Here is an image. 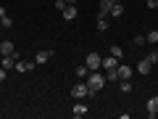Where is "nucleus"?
<instances>
[{
  "label": "nucleus",
  "mask_w": 158,
  "mask_h": 119,
  "mask_svg": "<svg viewBox=\"0 0 158 119\" xmlns=\"http://www.w3.org/2000/svg\"><path fill=\"white\" fill-rule=\"evenodd\" d=\"M85 82H87V87H90V98H92V95H98V93L106 87L108 79H106V74H100V69H98V72H90V74H87Z\"/></svg>",
  "instance_id": "1"
},
{
  "label": "nucleus",
  "mask_w": 158,
  "mask_h": 119,
  "mask_svg": "<svg viewBox=\"0 0 158 119\" xmlns=\"http://www.w3.org/2000/svg\"><path fill=\"white\" fill-rule=\"evenodd\" d=\"M71 98H74V101H85V98H90V87H87L85 79H79L77 85L71 87Z\"/></svg>",
  "instance_id": "2"
},
{
  "label": "nucleus",
  "mask_w": 158,
  "mask_h": 119,
  "mask_svg": "<svg viewBox=\"0 0 158 119\" xmlns=\"http://www.w3.org/2000/svg\"><path fill=\"white\" fill-rule=\"evenodd\" d=\"M85 64H87V69H90V72H98V69H100V64H103V58H100V53H87Z\"/></svg>",
  "instance_id": "3"
},
{
  "label": "nucleus",
  "mask_w": 158,
  "mask_h": 119,
  "mask_svg": "<svg viewBox=\"0 0 158 119\" xmlns=\"http://www.w3.org/2000/svg\"><path fill=\"white\" fill-rule=\"evenodd\" d=\"M135 72H137V74H142V77H148V74L153 72V64L148 61V58H140V64L135 66Z\"/></svg>",
  "instance_id": "4"
},
{
  "label": "nucleus",
  "mask_w": 158,
  "mask_h": 119,
  "mask_svg": "<svg viewBox=\"0 0 158 119\" xmlns=\"http://www.w3.org/2000/svg\"><path fill=\"white\" fill-rule=\"evenodd\" d=\"M145 111H148V117H158V95H150V98H148Z\"/></svg>",
  "instance_id": "5"
},
{
  "label": "nucleus",
  "mask_w": 158,
  "mask_h": 119,
  "mask_svg": "<svg viewBox=\"0 0 158 119\" xmlns=\"http://www.w3.org/2000/svg\"><path fill=\"white\" fill-rule=\"evenodd\" d=\"M87 111H90V108H87L82 101H77V103H74V108H71V117L74 119H82V117H87Z\"/></svg>",
  "instance_id": "6"
},
{
  "label": "nucleus",
  "mask_w": 158,
  "mask_h": 119,
  "mask_svg": "<svg viewBox=\"0 0 158 119\" xmlns=\"http://www.w3.org/2000/svg\"><path fill=\"white\" fill-rule=\"evenodd\" d=\"M53 58V51L50 48H42V51H37V56H34V64H48Z\"/></svg>",
  "instance_id": "7"
},
{
  "label": "nucleus",
  "mask_w": 158,
  "mask_h": 119,
  "mask_svg": "<svg viewBox=\"0 0 158 119\" xmlns=\"http://www.w3.org/2000/svg\"><path fill=\"white\" fill-rule=\"evenodd\" d=\"M34 66H37L34 61H21V58H19V61H16V66H13V69H16L19 74H27V72H32Z\"/></svg>",
  "instance_id": "8"
},
{
  "label": "nucleus",
  "mask_w": 158,
  "mask_h": 119,
  "mask_svg": "<svg viewBox=\"0 0 158 119\" xmlns=\"http://www.w3.org/2000/svg\"><path fill=\"white\" fill-rule=\"evenodd\" d=\"M61 16L66 19V21H74V19L79 16V8H77V6H69V3H66V8L61 11Z\"/></svg>",
  "instance_id": "9"
},
{
  "label": "nucleus",
  "mask_w": 158,
  "mask_h": 119,
  "mask_svg": "<svg viewBox=\"0 0 158 119\" xmlns=\"http://www.w3.org/2000/svg\"><path fill=\"white\" fill-rule=\"evenodd\" d=\"M11 53H16V45L11 40H0V56H11Z\"/></svg>",
  "instance_id": "10"
},
{
  "label": "nucleus",
  "mask_w": 158,
  "mask_h": 119,
  "mask_svg": "<svg viewBox=\"0 0 158 119\" xmlns=\"http://www.w3.org/2000/svg\"><path fill=\"white\" fill-rule=\"evenodd\" d=\"M135 66H127V64H118V79H132Z\"/></svg>",
  "instance_id": "11"
},
{
  "label": "nucleus",
  "mask_w": 158,
  "mask_h": 119,
  "mask_svg": "<svg viewBox=\"0 0 158 119\" xmlns=\"http://www.w3.org/2000/svg\"><path fill=\"white\" fill-rule=\"evenodd\" d=\"M16 61H19V56H16V53H11V56H3L0 66H3V69H13V66H16Z\"/></svg>",
  "instance_id": "12"
},
{
  "label": "nucleus",
  "mask_w": 158,
  "mask_h": 119,
  "mask_svg": "<svg viewBox=\"0 0 158 119\" xmlns=\"http://www.w3.org/2000/svg\"><path fill=\"white\" fill-rule=\"evenodd\" d=\"M118 64H121V61H118L116 56H108V58H103L100 66H103V69H118Z\"/></svg>",
  "instance_id": "13"
},
{
  "label": "nucleus",
  "mask_w": 158,
  "mask_h": 119,
  "mask_svg": "<svg viewBox=\"0 0 158 119\" xmlns=\"http://www.w3.org/2000/svg\"><path fill=\"white\" fill-rule=\"evenodd\" d=\"M108 16H113V19L124 16V6H121V3H116V6H111V11H108Z\"/></svg>",
  "instance_id": "14"
},
{
  "label": "nucleus",
  "mask_w": 158,
  "mask_h": 119,
  "mask_svg": "<svg viewBox=\"0 0 158 119\" xmlns=\"http://www.w3.org/2000/svg\"><path fill=\"white\" fill-rule=\"evenodd\" d=\"M111 0H100V11H98V16H108V11H111Z\"/></svg>",
  "instance_id": "15"
},
{
  "label": "nucleus",
  "mask_w": 158,
  "mask_h": 119,
  "mask_svg": "<svg viewBox=\"0 0 158 119\" xmlns=\"http://www.w3.org/2000/svg\"><path fill=\"white\" fill-rule=\"evenodd\" d=\"M145 42H148V45H158V32H156V29H150V32L145 34Z\"/></svg>",
  "instance_id": "16"
},
{
  "label": "nucleus",
  "mask_w": 158,
  "mask_h": 119,
  "mask_svg": "<svg viewBox=\"0 0 158 119\" xmlns=\"http://www.w3.org/2000/svg\"><path fill=\"white\" fill-rule=\"evenodd\" d=\"M98 29H100V32L111 29V24H108V16H98Z\"/></svg>",
  "instance_id": "17"
},
{
  "label": "nucleus",
  "mask_w": 158,
  "mask_h": 119,
  "mask_svg": "<svg viewBox=\"0 0 158 119\" xmlns=\"http://www.w3.org/2000/svg\"><path fill=\"white\" fill-rule=\"evenodd\" d=\"M106 79L108 82H116L118 79V69H106Z\"/></svg>",
  "instance_id": "18"
},
{
  "label": "nucleus",
  "mask_w": 158,
  "mask_h": 119,
  "mask_svg": "<svg viewBox=\"0 0 158 119\" xmlns=\"http://www.w3.org/2000/svg\"><path fill=\"white\" fill-rule=\"evenodd\" d=\"M121 93H132L135 87H132V79H121V87H118Z\"/></svg>",
  "instance_id": "19"
},
{
  "label": "nucleus",
  "mask_w": 158,
  "mask_h": 119,
  "mask_svg": "<svg viewBox=\"0 0 158 119\" xmlns=\"http://www.w3.org/2000/svg\"><path fill=\"white\" fill-rule=\"evenodd\" d=\"M87 74H90L87 64H85V66H79V69H77V79H87Z\"/></svg>",
  "instance_id": "20"
},
{
  "label": "nucleus",
  "mask_w": 158,
  "mask_h": 119,
  "mask_svg": "<svg viewBox=\"0 0 158 119\" xmlns=\"http://www.w3.org/2000/svg\"><path fill=\"white\" fill-rule=\"evenodd\" d=\"M111 56H116L118 61H121V58H124V51H121L118 45H111Z\"/></svg>",
  "instance_id": "21"
},
{
  "label": "nucleus",
  "mask_w": 158,
  "mask_h": 119,
  "mask_svg": "<svg viewBox=\"0 0 158 119\" xmlns=\"http://www.w3.org/2000/svg\"><path fill=\"white\" fill-rule=\"evenodd\" d=\"M145 58L153 64V66H156V64H158V51H148V56H145Z\"/></svg>",
  "instance_id": "22"
},
{
  "label": "nucleus",
  "mask_w": 158,
  "mask_h": 119,
  "mask_svg": "<svg viewBox=\"0 0 158 119\" xmlns=\"http://www.w3.org/2000/svg\"><path fill=\"white\" fill-rule=\"evenodd\" d=\"M0 24H3V29H11V27H13V19L6 16V19H0Z\"/></svg>",
  "instance_id": "23"
},
{
  "label": "nucleus",
  "mask_w": 158,
  "mask_h": 119,
  "mask_svg": "<svg viewBox=\"0 0 158 119\" xmlns=\"http://www.w3.org/2000/svg\"><path fill=\"white\" fill-rule=\"evenodd\" d=\"M135 45H148V42H145V34H137V37H135Z\"/></svg>",
  "instance_id": "24"
},
{
  "label": "nucleus",
  "mask_w": 158,
  "mask_h": 119,
  "mask_svg": "<svg viewBox=\"0 0 158 119\" xmlns=\"http://www.w3.org/2000/svg\"><path fill=\"white\" fill-rule=\"evenodd\" d=\"M145 6L150 8V11H156V8H158V0H145Z\"/></svg>",
  "instance_id": "25"
},
{
  "label": "nucleus",
  "mask_w": 158,
  "mask_h": 119,
  "mask_svg": "<svg viewBox=\"0 0 158 119\" xmlns=\"http://www.w3.org/2000/svg\"><path fill=\"white\" fill-rule=\"evenodd\" d=\"M6 77H8V69H3V66H0V82H6Z\"/></svg>",
  "instance_id": "26"
},
{
  "label": "nucleus",
  "mask_w": 158,
  "mask_h": 119,
  "mask_svg": "<svg viewBox=\"0 0 158 119\" xmlns=\"http://www.w3.org/2000/svg\"><path fill=\"white\" fill-rule=\"evenodd\" d=\"M56 8H58V11H63V8H66V0H56Z\"/></svg>",
  "instance_id": "27"
},
{
  "label": "nucleus",
  "mask_w": 158,
  "mask_h": 119,
  "mask_svg": "<svg viewBox=\"0 0 158 119\" xmlns=\"http://www.w3.org/2000/svg\"><path fill=\"white\" fill-rule=\"evenodd\" d=\"M6 16H8V13H6V8L0 6V19H6Z\"/></svg>",
  "instance_id": "28"
},
{
  "label": "nucleus",
  "mask_w": 158,
  "mask_h": 119,
  "mask_svg": "<svg viewBox=\"0 0 158 119\" xmlns=\"http://www.w3.org/2000/svg\"><path fill=\"white\" fill-rule=\"evenodd\" d=\"M66 3H69V6H77V0H66Z\"/></svg>",
  "instance_id": "29"
},
{
  "label": "nucleus",
  "mask_w": 158,
  "mask_h": 119,
  "mask_svg": "<svg viewBox=\"0 0 158 119\" xmlns=\"http://www.w3.org/2000/svg\"><path fill=\"white\" fill-rule=\"evenodd\" d=\"M111 3H113V6H116V3H121V0H111Z\"/></svg>",
  "instance_id": "30"
},
{
  "label": "nucleus",
  "mask_w": 158,
  "mask_h": 119,
  "mask_svg": "<svg viewBox=\"0 0 158 119\" xmlns=\"http://www.w3.org/2000/svg\"><path fill=\"white\" fill-rule=\"evenodd\" d=\"M0 29H3V24H0Z\"/></svg>",
  "instance_id": "31"
}]
</instances>
